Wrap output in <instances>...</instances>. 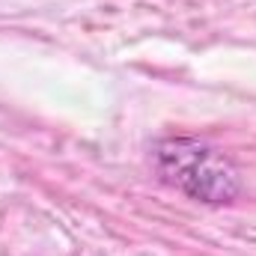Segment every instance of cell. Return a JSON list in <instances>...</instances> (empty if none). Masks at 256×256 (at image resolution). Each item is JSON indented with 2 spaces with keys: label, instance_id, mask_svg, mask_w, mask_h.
<instances>
[{
  "label": "cell",
  "instance_id": "6da1fadb",
  "mask_svg": "<svg viewBox=\"0 0 256 256\" xmlns=\"http://www.w3.org/2000/svg\"><path fill=\"white\" fill-rule=\"evenodd\" d=\"M158 170L182 194L208 206H226L242 191V179L232 161L194 137L164 140L158 146Z\"/></svg>",
  "mask_w": 256,
  "mask_h": 256
}]
</instances>
